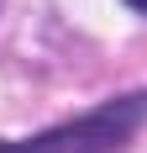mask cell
Segmentation results:
<instances>
[{
  "label": "cell",
  "mask_w": 147,
  "mask_h": 153,
  "mask_svg": "<svg viewBox=\"0 0 147 153\" xmlns=\"http://www.w3.org/2000/svg\"><path fill=\"white\" fill-rule=\"evenodd\" d=\"M147 122V90L100 100L79 122H63L42 137H0V153H121Z\"/></svg>",
  "instance_id": "1"
},
{
  "label": "cell",
  "mask_w": 147,
  "mask_h": 153,
  "mask_svg": "<svg viewBox=\"0 0 147 153\" xmlns=\"http://www.w3.org/2000/svg\"><path fill=\"white\" fill-rule=\"evenodd\" d=\"M126 5H132V11H142V16H147V0H126Z\"/></svg>",
  "instance_id": "2"
}]
</instances>
